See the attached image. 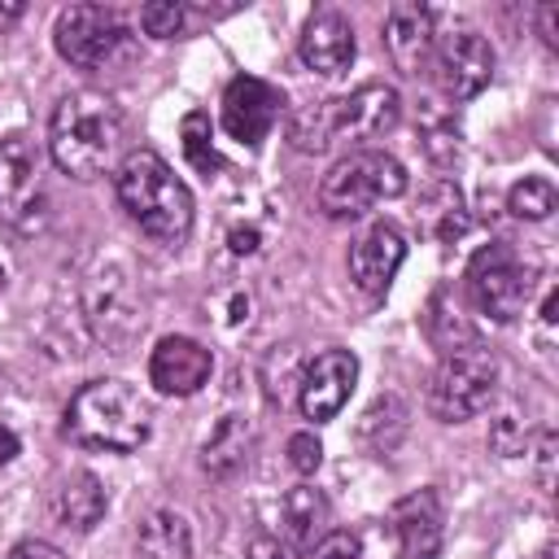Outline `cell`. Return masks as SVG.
I'll return each mask as SVG.
<instances>
[{"instance_id":"6da1fadb","label":"cell","mask_w":559,"mask_h":559,"mask_svg":"<svg viewBox=\"0 0 559 559\" xmlns=\"http://www.w3.org/2000/svg\"><path fill=\"white\" fill-rule=\"evenodd\" d=\"M122 109L105 92H70L48 118V157L70 179H96L118 162Z\"/></svg>"},{"instance_id":"7a4b0ae2","label":"cell","mask_w":559,"mask_h":559,"mask_svg":"<svg viewBox=\"0 0 559 559\" xmlns=\"http://www.w3.org/2000/svg\"><path fill=\"white\" fill-rule=\"evenodd\" d=\"M114 188H118L122 210L140 223L144 236H153L157 245H183L188 240L192 192L153 148H131L114 170Z\"/></svg>"},{"instance_id":"3957f363","label":"cell","mask_w":559,"mask_h":559,"mask_svg":"<svg viewBox=\"0 0 559 559\" xmlns=\"http://www.w3.org/2000/svg\"><path fill=\"white\" fill-rule=\"evenodd\" d=\"M66 432L79 445L109 450V454H131L148 441L153 411L127 380H92L70 397Z\"/></svg>"},{"instance_id":"277c9868","label":"cell","mask_w":559,"mask_h":559,"mask_svg":"<svg viewBox=\"0 0 559 559\" xmlns=\"http://www.w3.org/2000/svg\"><path fill=\"white\" fill-rule=\"evenodd\" d=\"M402 118V96L393 83H362L341 100H319L301 109L288 127V140L301 153H323L336 140H376Z\"/></svg>"},{"instance_id":"5b68a950","label":"cell","mask_w":559,"mask_h":559,"mask_svg":"<svg viewBox=\"0 0 559 559\" xmlns=\"http://www.w3.org/2000/svg\"><path fill=\"white\" fill-rule=\"evenodd\" d=\"M406 166L384 148H358L341 157L319 183V210L328 218H362L376 201L406 192Z\"/></svg>"},{"instance_id":"8992f818","label":"cell","mask_w":559,"mask_h":559,"mask_svg":"<svg viewBox=\"0 0 559 559\" xmlns=\"http://www.w3.org/2000/svg\"><path fill=\"white\" fill-rule=\"evenodd\" d=\"M498 380H502V367H498V358L485 345L472 341L463 349H450V354H441V367L432 371L428 411L441 424L476 419L498 397Z\"/></svg>"},{"instance_id":"52a82bcc","label":"cell","mask_w":559,"mask_h":559,"mask_svg":"<svg viewBox=\"0 0 559 559\" xmlns=\"http://www.w3.org/2000/svg\"><path fill=\"white\" fill-rule=\"evenodd\" d=\"M0 223L17 236H39L48 227L44 157L26 135L0 140Z\"/></svg>"},{"instance_id":"ba28073f","label":"cell","mask_w":559,"mask_h":559,"mask_svg":"<svg viewBox=\"0 0 559 559\" xmlns=\"http://www.w3.org/2000/svg\"><path fill=\"white\" fill-rule=\"evenodd\" d=\"M52 44H57V52L70 66H79V70H105L118 57L131 52V26L122 22L118 9H105V4H70V9L57 13Z\"/></svg>"},{"instance_id":"9c48e42d","label":"cell","mask_w":559,"mask_h":559,"mask_svg":"<svg viewBox=\"0 0 559 559\" xmlns=\"http://www.w3.org/2000/svg\"><path fill=\"white\" fill-rule=\"evenodd\" d=\"M467 297L476 306V314L493 319V323H511L524 314V301H528V266L524 258L507 245V240H493L485 245L472 262H467Z\"/></svg>"},{"instance_id":"30bf717a","label":"cell","mask_w":559,"mask_h":559,"mask_svg":"<svg viewBox=\"0 0 559 559\" xmlns=\"http://www.w3.org/2000/svg\"><path fill=\"white\" fill-rule=\"evenodd\" d=\"M437 87L450 96V100H472L476 92L489 87L493 79V48L480 31H450L437 39L432 48V61H428Z\"/></svg>"},{"instance_id":"8fae6325","label":"cell","mask_w":559,"mask_h":559,"mask_svg":"<svg viewBox=\"0 0 559 559\" xmlns=\"http://www.w3.org/2000/svg\"><path fill=\"white\" fill-rule=\"evenodd\" d=\"M83 310H87L92 332L105 345H122L140 328V301L131 293V280H127V271H118L109 262H96V271H87V280H83Z\"/></svg>"},{"instance_id":"7c38bea8","label":"cell","mask_w":559,"mask_h":559,"mask_svg":"<svg viewBox=\"0 0 559 559\" xmlns=\"http://www.w3.org/2000/svg\"><path fill=\"white\" fill-rule=\"evenodd\" d=\"M354 380H358V358L349 349H323V354H314L301 367V376H297V406H301V415L314 419V424L336 419L341 406L354 393Z\"/></svg>"},{"instance_id":"4fadbf2b","label":"cell","mask_w":559,"mask_h":559,"mask_svg":"<svg viewBox=\"0 0 559 559\" xmlns=\"http://www.w3.org/2000/svg\"><path fill=\"white\" fill-rule=\"evenodd\" d=\"M280 114H284V92L266 79L240 74L223 92V127L240 144H262Z\"/></svg>"},{"instance_id":"5bb4252c","label":"cell","mask_w":559,"mask_h":559,"mask_svg":"<svg viewBox=\"0 0 559 559\" xmlns=\"http://www.w3.org/2000/svg\"><path fill=\"white\" fill-rule=\"evenodd\" d=\"M389 533L397 546V559H437L445 542V511L437 489H415L393 502Z\"/></svg>"},{"instance_id":"9a60e30c","label":"cell","mask_w":559,"mask_h":559,"mask_svg":"<svg viewBox=\"0 0 559 559\" xmlns=\"http://www.w3.org/2000/svg\"><path fill=\"white\" fill-rule=\"evenodd\" d=\"M358 44H354V26L341 9H314L297 35V57L306 70L323 74V79H336L349 70Z\"/></svg>"},{"instance_id":"2e32d148","label":"cell","mask_w":559,"mask_h":559,"mask_svg":"<svg viewBox=\"0 0 559 559\" xmlns=\"http://www.w3.org/2000/svg\"><path fill=\"white\" fill-rule=\"evenodd\" d=\"M214 371V354L192 341V336H162L148 354V380L166 397H188L197 393Z\"/></svg>"},{"instance_id":"e0dca14e","label":"cell","mask_w":559,"mask_h":559,"mask_svg":"<svg viewBox=\"0 0 559 559\" xmlns=\"http://www.w3.org/2000/svg\"><path fill=\"white\" fill-rule=\"evenodd\" d=\"M402 258H406V236H402V227H393V223H371V227L354 240V249H349V275H354V284H358L362 293L380 297V293L393 284Z\"/></svg>"},{"instance_id":"ac0fdd59","label":"cell","mask_w":559,"mask_h":559,"mask_svg":"<svg viewBox=\"0 0 559 559\" xmlns=\"http://www.w3.org/2000/svg\"><path fill=\"white\" fill-rule=\"evenodd\" d=\"M384 48L402 74H424L432 61V48H437L432 13L419 4H393L389 22H384Z\"/></svg>"},{"instance_id":"d6986e66","label":"cell","mask_w":559,"mask_h":559,"mask_svg":"<svg viewBox=\"0 0 559 559\" xmlns=\"http://www.w3.org/2000/svg\"><path fill=\"white\" fill-rule=\"evenodd\" d=\"M105 507H109L105 485H100L92 472H70V476H61L57 489H52V498H48L52 520H57L61 528H74V533L96 528V524L105 520Z\"/></svg>"},{"instance_id":"ffe728a7","label":"cell","mask_w":559,"mask_h":559,"mask_svg":"<svg viewBox=\"0 0 559 559\" xmlns=\"http://www.w3.org/2000/svg\"><path fill=\"white\" fill-rule=\"evenodd\" d=\"M284 533H288V546L301 550V555H310L332 533V502L323 498V489H314V485L288 489V498H284Z\"/></svg>"},{"instance_id":"44dd1931","label":"cell","mask_w":559,"mask_h":559,"mask_svg":"<svg viewBox=\"0 0 559 559\" xmlns=\"http://www.w3.org/2000/svg\"><path fill=\"white\" fill-rule=\"evenodd\" d=\"M249 454H253V424L245 415H223L201 445V467L210 476L227 480L249 463Z\"/></svg>"},{"instance_id":"7402d4cb","label":"cell","mask_w":559,"mask_h":559,"mask_svg":"<svg viewBox=\"0 0 559 559\" xmlns=\"http://www.w3.org/2000/svg\"><path fill=\"white\" fill-rule=\"evenodd\" d=\"M135 546L144 559H192V524L170 507H153L135 524Z\"/></svg>"},{"instance_id":"603a6c76","label":"cell","mask_w":559,"mask_h":559,"mask_svg":"<svg viewBox=\"0 0 559 559\" xmlns=\"http://www.w3.org/2000/svg\"><path fill=\"white\" fill-rule=\"evenodd\" d=\"M406 424H411V406L397 397V393H384L367 406V415L358 419V441L371 445L376 454H389L402 437H406Z\"/></svg>"},{"instance_id":"cb8c5ba5","label":"cell","mask_w":559,"mask_h":559,"mask_svg":"<svg viewBox=\"0 0 559 559\" xmlns=\"http://www.w3.org/2000/svg\"><path fill=\"white\" fill-rule=\"evenodd\" d=\"M424 332H428V341H432L441 354L463 349V345H472V341H476L472 323L459 314V306L450 301V293H445V288H441V293H432V301H428V310H424Z\"/></svg>"},{"instance_id":"d4e9b609","label":"cell","mask_w":559,"mask_h":559,"mask_svg":"<svg viewBox=\"0 0 559 559\" xmlns=\"http://www.w3.org/2000/svg\"><path fill=\"white\" fill-rule=\"evenodd\" d=\"M179 140H183V157L192 162V170H201V175H214V170H218L210 114H201V109L183 114V122H179Z\"/></svg>"},{"instance_id":"484cf974","label":"cell","mask_w":559,"mask_h":559,"mask_svg":"<svg viewBox=\"0 0 559 559\" xmlns=\"http://www.w3.org/2000/svg\"><path fill=\"white\" fill-rule=\"evenodd\" d=\"M507 210H511L515 218H524V223L550 218V210H555V183L542 179V175H524V179L507 192Z\"/></svg>"},{"instance_id":"4316f807","label":"cell","mask_w":559,"mask_h":559,"mask_svg":"<svg viewBox=\"0 0 559 559\" xmlns=\"http://www.w3.org/2000/svg\"><path fill=\"white\" fill-rule=\"evenodd\" d=\"M437 197H441V205H432L424 218H428V231L437 236V240H450V236H463L467 231V214H463V197L450 188V183H441L437 188Z\"/></svg>"},{"instance_id":"83f0119b","label":"cell","mask_w":559,"mask_h":559,"mask_svg":"<svg viewBox=\"0 0 559 559\" xmlns=\"http://www.w3.org/2000/svg\"><path fill=\"white\" fill-rule=\"evenodd\" d=\"M140 26H144V35H153V39H175V35H183V26H188V9H183L179 0H153V4L140 9Z\"/></svg>"},{"instance_id":"f1b7e54d","label":"cell","mask_w":559,"mask_h":559,"mask_svg":"<svg viewBox=\"0 0 559 559\" xmlns=\"http://www.w3.org/2000/svg\"><path fill=\"white\" fill-rule=\"evenodd\" d=\"M489 450L502 454V459H520L528 450V428H524V419L515 411H507V415H498L489 424Z\"/></svg>"},{"instance_id":"f546056e","label":"cell","mask_w":559,"mask_h":559,"mask_svg":"<svg viewBox=\"0 0 559 559\" xmlns=\"http://www.w3.org/2000/svg\"><path fill=\"white\" fill-rule=\"evenodd\" d=\"M555 450H559V437H555L550 428H542V432L528 441V450H524V454H533V480H537L542 493L555 489Z\"/></svg>"},{"instance_id":"4dcf8cb0","label":"cell","mask_w":559,"mask_h":559,"mask_svg":"<svg viewBox=\"0 0 559 559\" xmlns=\"http://www.w3.org/2000/svg\"><path fill=\"white\" fill-rule=\"evenodd\" d=\"M288 463H293L297 476H314L319 463H323L319 437H314V432H293V437H288Z\"/></svg>"},{"instance_id":"1f68e13d","label":"cell","mask_w":559,"mask_h":559,"mask_svg":"<svg viewBox=\"0 0 559 559\" xmlns=\"http://www.w3.org/2000/svg\"><path fill=\"white\" fill-rule=\"evenodd\" d=\"M310 559H362V550H358V542H354L349 533H328V537L310 550Z\"/></svg>"},{"instance_id":"d6a6232c","label":"cell","mask_w":559,"mask_h":559,"mask_svg":"<svg viewBox=\"0 0 559 559\" xmlns=\"http://www.w3.org/2000/svg\"><path fill=\"white\" fill-rule=\"evenodd\" d=\"M4 559H66V555H61V550H57L52 542H39V537H26V542H17V546H13V550H9Z\"/></svg>"},{"instance_id":"836d02e7","label":"cell","mask_w":559,"mask_h":559,"mask_svg":"<svg viewBox=\"0 0 559 559\" xmlns=\"http://www.w3.org/2000/svg\"><path fill=\"white\" fill-rule=\"evenodd\" d=\"M537 22H542V39L555 48L559 44V4H542L537 9Z\"/></svg>"},{"instance_id":"e575fe53","label":"cell","mask_w":559,"mask_h":559,"mask_svg":"<svg viewBox=\"0 0 559 559\" xmlns=\"http://www.w3.org/2000/svg\"><path fill=\"white\" fill-rule=\"evenodd\" d=\"M245 559H284V546L275 537H253L249 550H245Z\"/></svg>"},{"instance_id":"d590c367","label":"cell","mask_w":559,"mask_h":559,"mask_svg":"<svg viewBox=\"0 0 559 559\" xmlns=\"http://www.w3.org/2000/svg\"><path fill=\"white\" fill-rule=\"evenodd\" d=\"M17 454H22V441H17V432L0 419V467H4V463H13Z\"/></svg>"},{"instance_id":"8d00e7d4","label":"cell","mask_w":559,"mask_h":559,"mask_svg":"<svg viewBox=\"0 0 559 559\" xmlns=\"http://www.w3.org/2000/svg\"><path fill=\"white\" fill-rule=\"evenodd\" d=\"M258 249V227H236L231 231V253H253Z\"/></svg>"},{"instance_id":"74e56055","label":"cell","mask_w":559,"mask_h":559,"mask_svg":"<svg viewBox=\"0 0 559 559\" xmlns=\"http://www.w3.org/2000/svg\"><path fill=\"white\" fill-rule=\"evenodd\" d=\"M22 9H26V4H0V22H13V17H22Z\"/></svg>"},{"instance_id":"f35d334b","label":"cell","mask_w":559,"mask_h":559,"mask_svg":"<svg viewBox=\"0 0 559 559\" xmlns=\"http://www.w3.org/2000/svg\"><path fill=\"white\" fill-rule=\"evenodd\" d=\"M0 293H4V271H0Z\"/></svg>"}]
</instances>
